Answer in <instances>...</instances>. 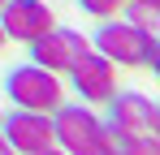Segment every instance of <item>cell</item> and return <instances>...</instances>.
Wrapping results in <instances>:
<instances>
[{"label":"cell","mask_w":160,"mask_h":155,"mask_svg":"<svg viewBox=\"0 0 160 155\" xmlns=\"http://www.w3.org/2000/svg\"><path fill=\"white\" fill-rule=\"evenodd\" d=\"M0 26H4L9 43H30V39H39L43 30L56 26V13L43 0H4L0 4Z\"/></svg>","instance_id":"obj_8"},{"label":"cell","mask_w":160,"mask_h":155,"mask_svg":"<svg viewBox=\"0 0 160 155\" xmlns=\"http://www.w3.org/2000/svg\"><path fill=\"white\" fill-rule=\"evenodd\" d=\"M0 4H4V0H0Z\"/></svg>","instance_id":"obj_15"},{"label":"cell","mask_w":160,"mask_h":155,"mask_svg":"<svg viewBox=\"0 0 160 155\" xmlns=\"http://www.w3.org/2000/svg\"><path fill=\"white\" fill-rule=\"evenodd\" d=\"M4 95L13 108H30V112H56L65 103V86H61V73L43 69V65H13L4 73Z\"/></svg>","instance_id":"obj_3"},{"label":"cell","mask_w":160,"mask_h":155,"mask_svg":"<svg viewBox=\"0 0 160 155\" xmlns=\"http://www.w3.org/2000/svg\"><path fill=\"white\" fill-rule=\"evenodd\" d=\"M26 48H30V60H35V65H43V69H52V73H69L74 60L91 48V39H87L82 30H74V26H52V30H43L39 39H30Z\"/></svg>","instance_id":"obj_5"},{"label":"cell","mask_w":160,"mask_h":155,"mask_svg":"<svg viewBox=\"0 0 160 155\" xmlns=\"http://www.w3.org/2000/svg\"><path fill=\"white\" fill-rule=\"evenodd\" d=\"M0 121H4V108H0Z\"/></svg>","instance_id":"obj_14"},{"label":"cell","mask_w":160,"mask_h":155,"mask_svg":"<svg viewBox=\"0 0 160 155\" xmlns=\"http://www.w3.org/2000/svg\"><path fill=\"white\" fill-rule=\"evenodd\" d=\"M4 151H13V147H9V138H4V134H0V155H4Z\"/></svg>","instance_id":"obj_11"},{"label":"cell","mask_w":160,"mask_h":155,"mask_svg":"<svg viewBox=\"0 0 160 155\" xmlns=\"http://www.w3.org/2000/svg\"><path fill=\"white\" fill-rule=\"evenodd\" d=\"M4 43H9V39H4V26H0V52H4Z\"/></svg>","instance_id":"obj_12"},{"label":"cell","mask_w":160,"mask_h":155,"mask_svg":"<svg viewBox=\"0 0 160 155\" xmlns=\"http://www.w3.org/2000/svg\"><path fill=\"white\" fill-rule=\"evenodd\" d=\"M52 134H56V147L74 155H112L108 125L104 116H95L91 103H61L52 112Z\"/></svg>","instance_id":"obj_2"},{"label":"cell","mask_w":160,"mask_h":155,"mask_svg":"<svg viewBox=\"0 0 160 155\" xmlns=\"http://www.w3.org/2000/svg\"><path fill=\"white\" fill-rule=\"evenodd\" d=\"M121 13H126V22H130V26L152 30V35H156V4H134V0H126V4H121Z\"/></svg>","instance_id":"obj_9"},{"label":"cell","mask_w":160,"mask_h":155,"mask_svg":"<svg viewBox=\"0 0 160 155\" xmlns=\"http://www.w3.org/2000/svg\"><path fill=\"white\" fill-rule=\"evenodd\" d=\"M121 4H126V0H78L82 13H87V17H100V22L117 17V13H121Z\"/></svg>","instance_id":"obj_10"},{"label":"cell","mask_w":160,"mask_h":155,"mask_svg":"<svg viewBox=\"0 0 160 155\" xmlns=\"http://www.w3.org/2000/svg\"><path fill=\"white\" fill-rule=\"evenodd\" d=\"M134 4H160V0H134Z\"/></svg>","instance_id":"obj_13"},{"label":"cell","mask_w":160,"mask_h":155,"mask_svg":"<svg viewBox=\"0 0 160 155\" xmlns=\"http://www.w3.org/2000/svg\"><path fill=\"white\" fill-rule=\"evenodd\" d=\"M69 82H74V91H78L82 103H91V108H104L112 95H117V65L108 60L104 52L87 48L74 60V69H69Z\"/></svg>","instance_id":"obj_4"},{"label":"cell","mask_w":160,"mask_h":155,"mask_svg":"<svg viewBox=\"0 0 160 155\" xmlns=\"http://www.w3.org/2000/svg\"><path fill=\"white\" fill-rule=\"evenodd\" d=\"M104 108H108L104 125L117 129V134H156V125H160L156 99L143 95V91H117Z\"/></svg>","instance_id":"obj_7"},{"label":"cell","mask_w":160,"mask_h":155,"mask_svg":"<svg viewBox=\"0 0 160 155\" xmlns=\"http://www.w3.org/2000/svg\"><path fill=\"white\" fill-rule=\"evenodd\" d=\"M95 52H104L117 69H156L160 65V43L152 30H138L130 22L108 17L95 30Z\"/></svg>","instance_id":"obj_1"},{"label":"cell","mask_w":160,"mask_h":155,"mask_svg":"<svg viewBox=\"0 0 160 155\" xmlns=\"http://www.w3.org/2000/svg\"><path fill=\"white\" fill-rule=\"evenodd\" d=\"M0 134L9 138V147H13V151H26V155H39V151H52V147H56L52 112L13 108V112H4V121H0Z\"/></svg>","instance_id":"obj_6"}]
</instances>
